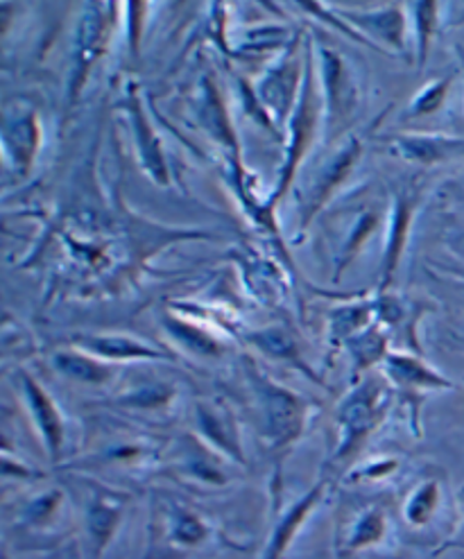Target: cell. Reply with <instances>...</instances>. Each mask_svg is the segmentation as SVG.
<instances>
[{
    "label": "cell",
    "instance_id": "obj_1",
    "mask_svg": "<svg viewBox=\"0 0 464 559\" xmlns=\"http://www.w3.org/2000/svg\"><path fill=\"white\" fill-rule=\"evenodd\" d=\"M388 413V396L377 381H367L356 388L337 411L340 442L335 449V460L354 455Z\"/></svg>",
    "mask_w": 464,
    "mask_h": 559
},
{
    "label": "cell",
    "instance_id": "obj_2",
    "mask_svg": "<svg viewBox=\"0 0 464 559\" xmlns=\"http://www.w3.org/2000/svg\"><path fill=\"white\" fill-rule=\"evenodd\" d=\"M261 413L265 438L272 449H288L295 444L308 417L306 403L299 396L272 383L261 388Z\"/></svg>",
    "mask_w": 464,
    "mask_h": 559
},
{
    "label": "cell",
    "instance_id": "obj_3",
    "mask_svg": "<svg viewBox=\"0 0 464 559\" xmlns=\"http://www.w3.org/2000/svg\"><path fill=\"white\" fill-rule=\"evenodd\" d=\"M329 489L326 480H320L316 487L308 489L299 501H295L272 525L270 537L261 550V559H286L297 537L301 535L304 525L313 516L318 506L324 501Z\"/></svg>",
    "mask_w": 464,
    "mask_h": 559
},
{
    "label": "cell",
    "instance_id": "obj_4",
    "mask_svg": "<svg viewBox=\"0 0 464 559\" xmlns=\"http://www.w3.org/2000/svg\"><path fill=\"white\" fill-rule=\"evenodd\" d=\"M128 499L116 491H100L86 508V552L93 559H103L111 542L116 539L122 516H126Z\"/></svg>",
    "mask_w": 464,
    "mask_h": 559
},
{
    "label": "cell",
    "instance_id": "obj_5",
    "mask_svg": "<svg viewBox=\"0 0 464 559\" xmlns=\"http://www.w3.org/2000/svg\"><path fill=\"white\" fill-rule=\"evenodd\" d=\"M390 535L388 512L379 506H367L358 510L335 535V555L352 557L374 550L385 544Z\"/></svg>",
    "mask_w": 464,
    "mask_h": 559
},
{
    "label": "cell",
    "instance_id": "obj_6",
    "mask_svg": "<svg viewBox=\"0 0 464 559\" xmlns=\"http://www.w3.org/2000/svg\"><path fill=\"white\" fill-rule=\"evenodd\" d=\"M164 539L177 552H195L218 539V531L198 510L172 506L166 512Z\"/></svg>",
    "mask_w": 464,
    "mask_h": 559
},
{
    "label": "cell",
    "instance_id": "obj_7",
    "mask_svg": "<svg viewBox=\"0 0 464 559\" xmlns=\"http://www.w3.org/2000/svg\"><path fill=\"white\" fill-rule=\"evenodd\" d=\"M23 392H25L29 417H33V421L41 435L44 449H46L48 457L55 462V460H59L61 449H64V438H67L64 419H61V413L55 406V401L41 390V385L37 381H33L29 377H23Z\"/></svg>",
    "mask_w": 464,
    "mask_h": 559
},
{
    "label": "cell",
    "instance_id": "obj_8",
    "mask_svg": "<svg viewBox=\"0 0 464 559\" xmlns=\"http://www.w3.org/2000/svg\"><path fill=\"white\" fill-rule=\"evenodd\" d=\"M198 426H200V432L204 435V440L213 449H218L223 455L231 457L238 464H245L238 426L227 408L209 406V403L198 406Z\"/></svg>",
    "mask_w": 464,
    "mask_h": 559
},
{
    "label": "cell",
    "instance_id": "obj_9",
    "mask_svg": "<svg viewBox=\"0 0 464 559\" xmlns=\"http://www.w3.org/2000/svg\"><path fill=\"white\" fill-rule=\"evenodd\" d=\"M64 508L67 496L61 489H48L29 501L19 519V525L29 535L52 537L64 525Z\"/></svg>",
    "mask_w": 464,
    "mask_h": 559
},
{
    "label": "cell",
    "instance_id": "obj_10",
    "mask_svg": "<svg viewBox=\"0 0 464 559\" xmlns=\"http://www.w3.org/2000/svg\"><path fill=\"white\" fill-rule=\"evenodd\" d=\"M388 371L396 385H404L408 390H444L451 388L447 379H442L436 371H430L426 365H421L415 358L392 356L388 360Z\"/></svg>",
    "mask_w": 464,
    "mask_h": 559
},
{
    "label": "cell",
    "instance_id": "obj_11",
    "mask_svg": "<svg viewBox=\"0 0 464 559\" xmlns=\"http://www.w3.org/2000/svg\"><path fill=\"white\" fill-rule=\"evenodd\" d=\"M442 503V487L438 480H424L411 496L404 506V519L411 527L419 531L426 527L432 519H436Z\"/></svg>",
    "mask_w": 464,
    "mask_h": 559
},
{
    "label": "cell",
    "instance_id": "obj_12",
    "mask_svg": "<svg viewBox=\"0 0 464 559\" xmlns=\"http://www.w3.org/2000/svg\"><path fill=\"white\" fill-rule=\"evenodd\" d=\"M55 365H57L61 374H67V377L78 379V381H84V383H103V381L109 379V369L98 365V362H93L86 356L59 354L55 358Z\"/></svg>",
    "mask_w": 464,
    "mask_h": 559
},
{
    "label": "cell",
    "instance_id": "obj_13",
    "mask_svg": "<svg viewBox=\"0 0 464 559\" xmlns=\"http://www.w3.org/2000/svg\"><path fill=\"white\" fill-rule=\"evenodd\" d=\"M84 345L91 352L109 356V358H157L159 356L157 352H152L134 343V340H126V337H91Z\"/></svg>",
    "mask_w": 464,
    "mask_h": 559
},
{
    "label": "cell",
    "instance_id": "obj_14",
    "mask_svg": "<svg viewBox=\"0 0 464 559\" xmlns=\"http://www.w3.org/2000/svg\"><path fill=\"white\" fill-rule=\"evenodd\" d=\"M406 157L419 162H432L449 157L453 152H464V141H447V139H406L401 141Z\"/></svg>",
    "mask_w": 464,
    "mask_h": 559
},
{
    "label": "cell",
    "instance_id": "obj_15",
    "mask_svg": "<svg viewBox=\"0 0 464 559\" xmlns=\"http://www.w3.org/2000/svg\"><path fill=\"white\" fill-rule=\"evenodd\" d=\"M356 154H358V143L352 141V145L331 164V168H329V170L324 173V177L318 181L316 193L311 195V204H313L311 213L322 206L324 198H329V193L333 191V186L347 175V170L352 168V164H354V159H356ZM311 213H308V217H311Z\"/></svg>",
    "mask_w": 464,
    "mask_h": 559
},
{
    "label": "cell",
    "instance_id": "obj_16",
    "mask_svg": "<svg viewBox=\"0 0 464 559\" xmlns=\"http://www.w3.org/2000/svg\"><path fill=\"white\" fill-rule=\"evenodd\" d=\"M360 23L365 21L367 29L377 33L381 39H385L392 46H401V29H404V23H401V14L398 10H385V12H377L358 19Z\"/></svg>",
    "mask_w": 464,
    "mask_h": 559
},
{
    "label": "cell",
    "instance_id": "obj_17",
    "mask_svg": "<svg viewBox=\"0 0 464 559\" xmlns=\"http://www.w3.org/2000/svg\"><path fill=\"white\" fill-rule=\"evenodd\" d=\"M383 337L377 331H367L362 337L354 340L352 349H354V358H356V369H365L371 362H377L383 354Z\"/></svg>",
    "mask_w": 464,
    "mask_h": 559
},
{
    "label": "cell",
    "instance_id": "obj_18",
    "mask_svg": "<svg viewBox=\"0 0 464 559\" xmlns=\"http://www.w3.org/2000/svg\"><path fill=\"white\" fill-rule=\"evenodd\" d=\"M436 16H438V5L436 3H419L417 5V23H419L417 29H419V41H421V61L426 59L430 33L436 29Z\"/></svg>",
    "mask_w": 464,
    "mask_h": 559
},
{
    "label": "cell",
    "instance_id": "obj_19",
    "mask_svg": "<svg viewBox=\"0 0 464 559\" xmlns=\"http://www.w3.org/2000/svg\"><path fill=\"white\" fill-rule=\"evenodd\" d=\"M367 316V306H356V308H347V310H340L333 318V331L337 335H347L354 329H358L362 324Z\"/></svg>",
    "mask_w": 464,
    "mask_h": 559
},
{
    "label": "cell",
    "instance_id": "obj_20",
    "mask_svg": "<svg viewBox=\"0 0 464 559\" xmlns=\"http://www.w3.org/2000/svg\"><path fill=\"white\" fill-rule=\"evenodd\" d=\"M170 399V390H162V388H147V390H139L136 394H132L128 399L130 406H136V408H157V406H164V403H168Z\"/></svg>",
    "mask_w": 464,
    "mask_h": 559
},
{
    "label": "cell",
    "instance_id": "obj_21",
    "mask_svg": "<svg viewBox=\"0 0 464 559\" xmlns=\"http://www.w3.org/2000/svg\"><path fill=\"white\" fill-rule=\"evenodd\" d=\"M259 345L274 356H290L293 340L282 331H267L259 337Z\"/></svg>",
    "mask_w": 464,
    "mask_h": 559
},
{
    "label": "cell",
    "instance_id": "obj_22",
    "mask_svg": "<svg viewBox=\"0 0 464 559\" xmlns=\"http://www.w3.org/2000/svg\"><path fill=\"white\" fill-rule=\"evenodd\" d=\"M447 88H449V80L447 82H442V84H436V86H430L424 96L415 103V111L417 114H430V111H436L440 105H442V100H444V96H447Z\"/></svg>",
    "mask_w": 464,
    "mask_h": 559
},
{
    "label": "cell",
    "instance_id": "obj_23",
    "mask_svg": "<svg viewBox=\"0 0 464 559\" xmlns=\"http://www.w3.org/2000/svg\"><path fill=\"white\" fill-rule=\"evenodd\" d=\"M172 331H175V335H177L179 340H183L186 345H191V337H195V349H198V352H204V354H215V352H218V347H215V343H213L211 337L200 335L198 331H193V329H189V326L177 324V326H172Z\"/></svg>",
    "mask_w": 464,
    "mask_h": 559
},
{
    "label": "cell",
    "instance_id": "obj_24",
    "mask_svg": "<svg viewBox=\"0 0 464 559\" xmlns=\"http://www.w3.org/2000/svg\"><path fill=\"white\" fill-rule=\"evenodd\" d=\"M404 231L406 229V213H404V209H401V213H398V221H396V225H394V234L396 231ZM401 240H404V234L398 236V242H396V238L392 240V252H390V257H388V270H392L394 267V259H396V254H398V250H401Z\"/></svg>",
    "mask_w": 464,
    "mask_h": 559
},
{
    "label": "cell",
    "instance_id": "obj_25",
    "mask_svg": "<svg viewBox=\"0 0 464 559\" xmlns=\"http://www.w3.org/2000/svg\"><path fill=\"white\" fill-rule=\"evenodd\" d=\"M394 467L396 464L392 460H383V462H377V464H371V467H367L362 472V476L365 478H385Z\"/></svg>",
    "mask_w": 464,
    "mask_h": 559
}]
</instances>
